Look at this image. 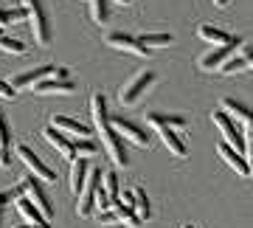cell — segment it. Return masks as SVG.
<instances>
[{
	"mask_svg": "<svg viewBox=\"0 0 253 228\" xmlns=\"http://www.w3.org/2000/svg\"><path fill=\"white\" fill-rule=\"evenodd\" d=\"M242 56L248 62V68H253V46H242Z\"/></svg>",
	"mask_w": 253,
	"mask_h": 228,
	"instance_id": "836d02e7",
	"label": "cell"
},
{
	"mask_svg": "<svg viewBox=\"0 0 253 228\" xmlns=\"http://www.w3.org/2000/svg\"><path fill=\"white\" fill-rule=\"evenodd\" d=\"M101 183V169L99 166H90L87 169V178H84V186H82V192L76 194V214L79 217H90L93 214V197H96V186Z\"/></svg>",
	"mask_w": 253,
	"mask_h": 228,
	"instance_id": "5b68a950",
	"label": "cell"
},
{
	"mask_svg": "<svg viewBox=\"0 0 253 228\" xmlns=\"http://www.w3.org/2000/svg\"><path fill=\"white\" fill-rule=\"evenodd\" d=\"M110 209L116 211V220H124V223H129V226H138V214L129 209V206H124L118 197L116 200H110Z\"/></svg>",
	"mask_w": 253,
	"mask_h": 228,
	"instance_id": "d4e9b609",
	"label": "cell"
},
{
	"mask_svg": "<svg viewBox=\"0 0 253 228\" xmlns=\"http://www.w3.org/2000/svg\"><path fill=\"white\" fill-rule=\"evenodd\" d=\"M90 116H93V124H96V133L101 136V144H104V149L113 158V164L126 166L129 164V155H126V149H124V138L118 136L116 130H113V124H110L107 101H104L101 93H93L90 96Z\"/></svg>",
	"mask_w": 253,
	"mask_h": 228,
	"instance_id": "6da1fadb",
	"label": "cell"
},
{
	"mask_svg": "<svg viewBox=\"0 0 253 228\" xmlns=\"http://www.w3.org/2000/svg\"><path fill=\"white\" fill-rule=\"evenodd\" d=\"M101 181H104V183H101V189L110 194V200H116L118 192H121V186H118V175L116 172H104V175H101Z\"/></svg>",
	"mask_w": 253,
	"mask_h": 228,
	"instance_id": "f546056e",
	"label": "cell"
},
{
	"mask_svg": "<svg viewBox=\"0 0 253 228\" xmlns=\"http://www.w3.org/2000/svg\"><path fill=\"white\" fill-rule=\"evenodd\" d=\"M219 107L225 110L231 119L242 121V124H248V127L253 124V113H251V107H248V104H242V101H236V99H231V96H225V99L219 101Z\"/></svg>",
	"mask_w": 253,
	"mask_h": 228,
	"instance_id": "9a60e30c",
	"label": "cell"
},
{
	"mask_svg": "<svg viewBox=\"0 0 253 228\" xmlns=\"http://www.w3.org/2000/svg\"><path fill=\"white\" fill-rule=\"evenodd\" d=\"M110 228H121V226H110Z\"/></svg>",
	"mask_w": 253,
	"mask_h": 228,
	"instance_id": "ab89813d",
	"label": "cell"
},
{
	"mask_svg": "<svg viewBox=\"0 0 253 228\" xmlns=\"http://www.w3.org/2000/svg\"><path fill=\"white\" fill-rule=\"evenodd\" d=\"M99 152V146H96V141H90L87 136H82L76 144H73V155H82V158H93Z\"/></svg>",
	"mask_w": 253,
	"mask_h": 228,
	"instance_id": "83f0119b",
	"label": "cell"
},
{
	"mask_svg": "<svg viewBox=\"0 0 253 228\" xmlns=\"http://www.w3.org/2000/svg\"><path fill=\"white\" fill-rule=\"evenodd\" d=\"M152 82H155V73L152 71H141V73H135L129 82L121 88V93H118V101L124 104V107H132L141 96H144L149 88H152Z\"/></svg>",
	"mask_w": 253,
	"mask_h": 228,
	"instance_id": "277c9868",
	"label": "cell"
},
{
	"mask_svg": "<svg viewBox=\"0 0 253 228\" xmlns=\"http://www.w3.org/2000/svg\"><path fill=\"white\" fill-rule=\"evenodd\" d=\"M9 127H6V119L0 113V169H9L11 166V152H9Z\"/></svg>",
	"mask_w": 253,
	"mask_h": 228,
	"instance_id": "7402d4cb",
	"label": "cell"
},
{
	"mask_svg": "<svg viewBox=\"0 0 253 228\" xmlns=\"http://www.w3.org/2000/svg\"><path fill=\"white\" fill-rule=\"evenodd\" d=\"M31 93H40V96H45V93H76V85L71 79H62V76H45V79H40V82L31 85Z\"/></svg>",
	"mask_w": 253,
	"mask_h": 228,
	"instance_id": "9c48e42d",
	"label": "cell"
},
{
	"mask_svg": "<svg viewBox=\"0 0 253 228\" xmlns=\"http://www.w3.org/2000/svg\"><path fill=\"white\" fill-rule=\"evenodd\" d=\"M231 48L234 46H217V48H211V51H206L197 59V68H203V71H217L219 65L231 56Z\"/></svg>",
	"mask_w": 253,
	"mask_h": 228,
	"instance_id": "4fadbf2b",
	"label": "cell"
},
{
	"mask_svg": "<svg viewBox=\"0 0 253 228\" xmlns=\"http://www.w3.org/2000/svg\"><path fill=\"white\" fill-rule=\"evenodd\" d=\"M104 43H107L110 48H116V51H129V54H135V56H149V48L141 46V43H138V37H132V34L113 31V34H107Z\"/></svg>",
	"mask_w": 253,
	"mask_h": 228,
	"instance_id": "ba28073f",
	"label": "cell"
},
{
	"mask_svg": "<svg viewBox=\"0 0 253 228\" xmlns=\"http://www.w3.org/2000/svg\"><path fill=\"white\" fill-rule=\"evenodd\" d=\"M20 6L26 9V20L31 23L34 43L37 46H48V43H51V23H48L42 0H20Z\"/></svg>",
	"mask_w": 253,
	"mask_h": 228,
	"instance_id": "7a4b0ae2",
	"label": "cell"
},
{
	"mask_svg": "<svg viewBox=\"0 0 253 228\" xmlns=\"http://www.w3.org/2000/svg\"><path fill=\"white\" fill-rule=\"evenodd\" d=\"M219 73H239V71H248V62H245V56L239 54V56H228L225 62L217 68Z\"/></svg>",
	"mask_w": 253,
	"mask_h": 228,
	"instance_id": "f1b7e54d",
	"label": "cell"
},
{
	"mask_svg": "<svg viewBox=\"0 0 253 228\" xmlns=\"http://www.w3.org/2000/svg\"><path fill=\"white\" fill-rule=\"evenodd\" d=\"M110 124H113V130L121 138H126V141H132L138 146H149V136H144V130L138 127V124H132V121H126V119H110Z\"/></svg>",
	"mask_w": 253,
	"mask_h": 228,
	"instance_id": "30bf717a",
	"label": "cell"
},
{
	"mask_svg": "<svg viewBox=\"0 0 253 228\" xmlns=\"http://www.w3.org/2000/svg\"><path fill=\"white\" fill-rule=\"evenodd\" d=\"M14 206H17L20 217L26 220V223H28V226H31V228H51V226H48L51 220H45V217H42V211L37 209V206H34V203H31V200H26L23 194H20L17 200H14Z\"/></svg>",
	"mask_w": 253,
	"mask_h": 228,
	"instance_id": "8fae6325",
	"label": "cell"
},
{
	"mask_svg": "<svg viewBox=\"0 0 253 228\" xmlns=\"http://www.w3.org/2000/svg\"><path fill=\"white\" fill-rule=\"evenodd\" d=\"M217 152H219V158L225 161L231 169H236L239 175H251V169H248V161L242 158V152H236L234 146H228L225 141H219L217 144Z\"/></svg>",
	"mask_w": 253,
	"mask_h": 228,
	"instance_id": "5bb4252c",
	"label": "cell"
},
{
	"mask_svg": "<svg viewBox=\"0 0 253 228\" xmlns=\"http://www.w3.org/2000/svg\"><path fill=\"white\" fill-rule=\"evenodd\" d=\"M14 96H17V91H14V88H11L9 82H3V79H0V99L11 101V99H14Z\"/></svg>",
	"mask_w": 253,
	"mask_h": 228,
	"instance_id": "d6a6232c",
	"label": "cell"
},
{
	"mask_svg": "<svg viewBox=\"0 0 253 228\" xmlns=\"http://www.w3.org/2000/svg\"><path fill=\"white\" fill-rule=\"evenodd\" d=\"M200 37L211 46H239V40H234L228 31H222L217 26H200Z\"/></svg>",
	"mask_w": 253,
	"mask_h": 228,
	"instance_id": "d6986e66",
	"label": "cell"
},
{
	"mask_svg": "<svg viewBox=\"0 0 253 228\" xmlns=\"http://www.w3.org/2000/svg\"><path fill=\"white\" fill-rule=\"evenodd\" d=\"M132 211L138 214V220H149V214H152V206H149L144 189H132Z\"/></svg>",
	"mask_w": 253,
	"mask_h": 228,
	"instance_id": "603a6c76",
	"label": "cell"
},
{
	"mask_svg": "<svg viewBox=\"0 0 253 228\" xmlns=\"http://www.w3.org/2000/svg\"><path fill=\"white\" fill-rule=\"evenodd\" d=\"M45 76H56L54 65H40V68H31V71H26V73H17L14 82H11V88H14V91H23V88H31V85L40 82V79H45Z\"/></svg>",
	"mask_w": 253,
	"mask_h": 228,
	"instance_id": "7c38bea8",
	"label": "cell"
},
{
	"mask_svg": "<svg viewBox=\"0 0 253 228\" xmlns=\"http://www.w3.org/2000/svg\"><path fill=\"white\" fill-rule=\"evenodd\" d=\"M20 194H23L20 192V186H14V189H3V192H0V209H6L11 200H17Z\"/></svg>",
	"mask_w": 253,
	"mask_h": 228,
	"instance_id": "1f68e13d",
	"label": "cell"
},
{
	"mask_svg": "<svg viewBox=\"0 0 253 228\" xmlns=\"http://www.w3.org/2000/svg\"><path fill=\"white\" fill-rule=\"evenodd\" d=\"M26 20V9L17 6V9H0V26H17Z\"/></svg>",
	"mask_w": 253,
	"mask_h": 228,
	"instance_id": "484cf974",
	"label": "cell"
},
{
	"mask_svg": "<svg viewBox=\"0 0 253 228\" xmlns=\"http://www.w3.org/2000/svg\"><path fill=\"white\" fill-rule=\"evenodd\" d=\"M54 127L59 133H68V136H90V127L87 124H82V121H73L68 116H54Z\"/></svg>",
	"mask_w": 253,
	"mask_h": 228,
	"instance_id": "44dd1931",
	"label": "cell"
},
{
	"mask_svg": "<svg viewBox=\"0 0 253 228\" xmlns=\"http://www.w3.org/2000/svg\"><path fill=\"white\" fill-rule=\"evenodd\" d=\"M158 136H161V141H163V146L172 152L174 158H186V144H183V138L174 133V127H163V130H158Z\"/></svg>",
	"mask_w": 253,
	"mask_h": 228,
	"instance_id": "ffe728a7",
	"label": "cell"
},
{
	"mask_svg": "<svg viewBox=\"0 0 253 228\" xmlns=\"http://www.w3.org/2000/svg\"><path fill=\"white\" fill-rule=\"evenodd\" d=\"M20 192H23L26 200H31L37 209L42 211V217L45 220H54V206H51V200H48V194H45V189H42L40 178H34V175L23 178V181H20Z\"/></svg>",
	"mask_w": 253,
	"mask_h": 228,
	"instance_id": "3957f363",
	"label": "cell"
},
{
	"mask_svg": "<svg viewBox=\"0 0 253 228\" xmlns=\"http://www.w3.org/2000/svg\"><path fill=\"white\" fill-rule=\"evenodd\" d=\"M14 228H31V226H28V223H26V226H14Z\"/></svg>",
	"mask_w": 253,
	"mask_h": 228,
	"instance_id": "74e56055",
	"label": "cell"
},
{
	"mask_svg": "<svg viewBox=\"0 0 253 228\" xmlns=\"http://www.w3.org/2000/svg\"><path fill=\"white\" fill-rule=\"evenodd\" d=\"M146 124L155 127V130H163V127L183 130L186 127V119H183V116H174V113H149V116H146Z\"/></svg>",
	"mask_w": 253,
	"mask_h": 228,
	"instance_id": "ac0fdd59",
	"label": "cell"
},
{
	"mask_svg": "<svg viewBox=\"0 0 253 228\" xmlns=\"http://www.w3.org/2000/svg\"><path fill=\"white\" fill-rule=\"evenodd\" d=\"M245 152H248V169H251L253 175V127H248V133H245Z\"/></svg>",
	"mask_w": 253,
	"mask_h": 228,
	"instance_id": "4dcf8cb0",
	"label": "cell"
},
{
	"mask_svg": "<svg viewBox=\"0 0 253 228\" xmlns=\"http://www.w3.org/2000/svg\"><path fill=\"white\" fill-rule=\"evenodd\" d=\"M211 121H214V127L219 130L222 141H225L228 146H234L236 152H242L245 149V136H239V130L234 127V121H231V116H228L225 110H214V113H211Z\"/></svg>",
	"mask_w": 253,
	"mask_h": 228,
	"instance_id": "8992f818",
	"label": "cell"
},
{
	"mask_svg": "<svg viewBox=\"0 0 253 228\" xmlns=\"http://www.w3.org/2000/svg\"><path fill=\"white\" fill-rule=\"evenodd\" d=\"M42 136H45V141H48L51 146H54V149H56V152H59L62 158H68V161L73 158V141H68V138H65L62 133H59V130L54 127V124H51V127H48L45 133H42Z\"/></svg>",
	"mask_w": 253,
	"mask_h": 228,
	"instance_id": "e0dca14e",
	"label": "cell"
},
{
	"mask_svg": "<svg viewBox=\"0 0 253 228\" xmlns=\"http://www.w3.org/2000/svg\"><path fill=\"white\" fill-rule=\"evenodd\" d=\"M211 3H214V6H219V9H225V6L231 3V0H211Z\"/></svg>",
	"mask_w": 253,
	"mask_h": 228,
	"instance_id": "e575fe53",
	"label": "cell"
},
{
	"mask_svg": "<svg viewBox=\"0 0 253 228\" xmlns=\"http://www.w3.org/2000/svg\"><path fill=\"white\" fill-rule=\"evenodd\" d=\"M0 226H3V209H0Z\"/></svg>",
	"mask_w": 253,
	"mask_h": 228,
	"instance_id": "8d00e7d4",
	"label": "cell"
},
{
	"mask_svg": "<svg viewBox=\"0 0 253 228\" xmlns=\"http://www.w3.org/2000/svg\"><path fill=\"white\" fill-rule=\"evenodd\" d=\"M14 152H17V158L26 164V169L34 175V178H40V181H56V175L51 172L42 161H40V155H37L28 144H17V149H14Z\"/></svg>",
	"mask_w": 253,
	"mask_h": 228,
	"instance_id": "52a82bcc",
	"label": "cell"
},
{
	"mask_svg": "<svg viewBox=\"0 0 253 228\" xmlns=\"http://www.w3.org/2000/svg\"><path fill=\"white\" fill-rule=\"evenodd\" d=\"M118 3H121V6H126V3H132V0H118Z\"/></svg>",
	"mask_w": 253,
	"mask_h": 228,
	"instance_id": "d590c367",
	"label": "cell"
},
{
	"mask_svg": "<svg viewBox=\"0 0 253 228\" xmlns=\"http://www.w3.org/2000/svg\"><path fill=\"white\" fill-rule=\"evenodd\" d=\"M87 3H90V17L99 26H104L110 20V0H87Z\"/></svg>",
	"mask_w": 253,
	"mask_h": 228,
	"instance_id": "cb8c5ba5",
	"label": "cell"
},
{
	"mask_svg": "<svg viewBox=\"0 0 253 228\" xmlns=\"http://www.w3.org/2000/svg\"><path fill=\"white\" fill-rule=\"evenodd\" d=\"M138 43L146 48H163V46H172V34H141Z\"/></svg>",
	"mask_w": 253,
	"mask_h": 228,
	"instance_id": "4316f807",
	"label": "cell"
},
{
	"mask_svg": "<svg viewBox=\"0 0 253 228\" xmlns=\"http://www.w3.org/2000/svg\"><path fill=\"white\" fill-rule=\"evenodd\" d=\"M71 161H73L71 164V192L79 194L82 186H84V178H87V169H90V161L82 155H73Z\"/></svg>",
	"mask_w": 253,
	"mask_h": 228,
	"instance_id": "2e32d148",
	"label": "cell"
},
{
	"mask_svg": "<svg viewBox=\"0 0 253 228\" xmlns=\"http://www.w3.org/2000/svg\"><path fill=\"white\" fill-rule=\"evenodd\" d=\"M180 228H194V226H180Z\"/></svg>",
	"mask_w": 253,
	"mask_h": 228,
	"instance_id": "f35d334b",
	"label": "cell"
}]
</instances>
